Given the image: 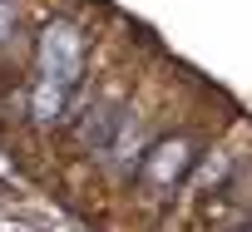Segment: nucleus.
Returning a JSON list of instances; mask_svg holds the SVG:
<instances>
[{
	"mask_svg": "<svg viewBox=\"0 0 252 232\" xmlns=\"http://www.w3.org/2000/svg\"><path fill=\"white\" fill-rule=\"evenodd\" d=\"M79 64H84L79 30H74V25H50V30L40 35V69H45V84L69 89V84L79 79Z\"/></svg>",
	"mask_w": 252,
	"mask_h": 232,
	"instance_id": "1",
	"label": "nucleus"
},
{
	"mask_svg": "<svg viewBox=\"0 0 252 232\" xmlns=\"http://www.w3.org/2000/svg\"><path fill=\"white\" fill-rule=\"evenodd\" d=\"M188 163H193V153H188V144L178 139V144H163V148H154V153H149L144 178H149L154 188H168V183H178V178L188 173Z\"/></svg>",
	"mask_w": 252,
	"mask_h": 232,
	"instance_id": "2",
	"label": "nucleus"
},
{
	"mask_svg": "<svg viewBox=\"0 0 252 232\" xmlns=\"http://www.w3.org/2000/svg\"><path fill=\"white\" fill-rule=\"evenodd\" d=\"M124 124H129V119H124V114H114V109H89V119H84V139L89 144H99V148H109L114 144V134L124 129Z\"/></svg>",
	"mask_w": 252,
	"mask_h": 232,
	"instance_id": "3",
	"label": "nucleus"
},
{
	"mask_svg": "<svg viewBox=\"0 0 252 232\" xmlns=\"http://www.w3.org/2000/svg\"><path fill=\"white\" fill-rule=\"evenodd\" d=\"M35 114H40V119H60V114H64V89H55V84L40 79V89H35Z\"/></svg>",
	"mask_w": 252,
	"mask_h": 232,
	"instance_id": "4",
	"label": "nucleus"
},
{
	"mask_svg": "<svg viewBox=\"0 0 252 232\" xmlns=\"http://www.w3.org/2000/svg\"><path fill=\"white\" fill-rule=\"evenodd\" d=\"M10 25H15V5H10V0H0V40L10 35Z\"/></svg>",
	"mask_w": 252,
	"mask_h": 232,
	"instance_id": "5",
	"label": "nucleus"
},
{
	"mask_svg": "<svg viewBox=\"0 0 252 232\" xmlns=\"http://www.w3.org/2000/svg\"><path fill=\"white\" fill-rule=\"evenodd\" d=\"M247 232H252V227H247Z\"/></svg>",
	"mask_w": 252,
	"mask_h": 232,
	"instance_id": "6",
	"label": "nucleus"
}]
</instances>
